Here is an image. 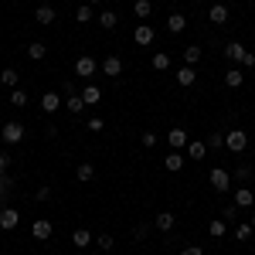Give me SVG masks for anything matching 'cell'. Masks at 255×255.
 Instances as JSON below:
<instances>
[{
  "mask_svg": "<svg viewBox=\"0 0 255 255\" xmlns=\"http://www.w3.org/2000/svg\"><path fill=\"white\" fill-rule=\"evenodd\" d=\"M17 221H20V215L14 208H3L0 211V228H17Z\"/></svg>",
  "mask_w": 255,
  "mask_h": 255,
  "instance_id": "9c48e42d",
  "label": "cell"
},
{
  "mask_svg": "<svg viewBox=\"0 0 255 255\" xmlns=\"http://www.w3.org/2000/svg\"><path fill=\"white\" fill-rule=\"evenodd\" d=\"M187 157H191V160H204V157H208V143L191 139V143H187Z\"/></svg>",
  "mask_w": 255,
  "mask_h": 255,
  "instance_id": "30bf717a",
  "label": "cell"
},
{
  "mask_svg": "<svg viewBox=\"0 0 255 255\" xmlns=\"http://www.w3.org/2000/svg\"><path fill=\"white\" fill-rule=\"evenodd\" d=\"M167 143H170L174 150L187 146V143H191V139H187V129H170V133H167Z\"/></svg>",
  "mask_w": 255,
  "mask_h": 255,
  "instance_id": "ba28073f",
  "label": "cell"
},
{
  "mask_svg": "<svg viewBox=\"0 0 255 255\" xmlns=\"http://www.w3.org/2000/svg\"><path fill=\"white\" fill-rule=\"evenodd\" d=\"M72 242H75V249H79V252H85V249L92 245V232H85V228H79V232L72 235Z\"/></svg>",
  "mask_w": 255,
  "mask_h": 255,
  "instance_id": "5bb4252c",
  "label": "cell"
},
{
  "mask_svg": "<svg viewBox=\"0 0 255 255\" xmlns=\"http://www.w3.org/2000/svg\"><path fill=\"white\" fill-rule=\"evenodd\" d=\"M153 68H157V72H167V68H170V55H167V51L153 55Z\"/></svg>",
  "mask_w": 255,
  "mask_h": 255,
  "instance_id": "f546056e",
  "label": "cell"
},
{
  "mask_svg": "<svg viewBox=\"0 0 255 255\" xmlns=\"http://www.w3.org/2000/svg\"><path fill=\"white\" fill-rule=\"evenodd\" d=\"M225 146H228L232 153H242V150L249 146V133H245V129H228V136H225Z\"/></svg>",
  "mask_w": 255,
  "mask_h": 255,
  "instance_id": "6da1fadb",
  "label": "cell"
},
{
  "mask_svg": "<svg viewBox=\"0 0 255 255\" xmlns=\"http://www.w3.org/2000/svg\"><path fill=\"white\" fill-rule=\"evenodd\" d=\"M194 3H208V0H194Z\"/></svg>",
  "mask_w": 255,
  "mask_h": 255,
  "instance_id": "f6af8a7d",
  "label": "cell"
},
{
  "mask_svg": "<svg viewBox=\"0 0 255 255\" xmlns=\"http://www.w3.org/2000/svg\"><path fill=\"white\" fill-rule=\"evenodd\" d=\"M75 20H79V24H89V20H92V3H82L79 10H75Z\"/></svg>",
  "mask_w": 255,
  "mask_h": 255,
  "instance_id": "f1b7e54d",
  "label": "cell"
},
{
  "mask_svg": "<svg viewBox=\"0 0 255 255\" xmlns=\"http://www.w3.org/2000/svg\"><path fill=\"white\" fill-rule=\"evenodd\" d=\"M143 146H157V133H143Z\"/></svg>",
  "mask_w": 255,
  "mask_h": 255,
  "instance_id": "f35d334b",
  "label": "cell"
},
{
  "mask_svg": "<svg viewBox=\"0 0 255 255\" xmlns=\"http://www.w3.org/2000/svg\"><path fill=\"white\" fill-rule=\"evenodd\" d=\"M184 27H187V17H184V14H170V17H167V31H170V34H180Z\"/></svg>",
  "mask_w": 255,
  "mask_h": 255,
  "instance_id": "7c38bea8",
  "label": "cell"
},
{
  "mask_svg": "<svg viewBox=\"0 0 255 255\" xmlns=\"http://www.w3.org/2000/svg\"><path fill=\"white\" fill-rule=\"evenodd\" d=\"M31 232H34V238H41V242H44V238H51V221H44V218H38Z\"/></svg>",
  "mask_w": 255,
  "mask_h": 255,
  "instance_id": "e0dca14e",
  "label": "cell"
},
{
  "mask_svg": "<svg viewBox=\"0 0 255 255\" xmlns=\"http://www.w3.org/2000/svg\"><path fill=\"white\" fill-rule=\"evenodd\" d=\"M157 228L160 232H170V228H174V215H170V211H160L157 215Z\"/></svg>",
  "mask_w": 255,
  "mask_h": 255,
  "instance_id": "83f0119b",
  "label": "cell"
},
{
  "mask_svg": "<svg viewBox=\"0 0 255 255\" xmlns=\"http://www.w3.org/2000/svg\"><path fill=\"white\" fill-rule=\"evenodd\" d=\"M7 167H10V157H7V153H0V170H7Z\"/></svg>",
  "mask_w": 255,
  "mask_h": 255,
  "instance_id": "60d3db41",
  "label": "cell"
},
{
  "mask_svg": "<svg viewBox=\"0 0 255 255\" xmlns=\"http://www.w3.org/2000/svg\"><path fill=\"white\" fill-rule=\"evenodd\" d=\"M208 17L215 20V24H225V20H228V7H225V3H215V7L208 10Z\"/></svg>",
  "mask_w": 255,
  "mask_h": 255,
  "instance_id": "44dd1931",
  "label": "cell"
},
{
  "mask_svg": "<svg viewBox=\"0 0 255 255\" xmlns=\"http://www.w3.org/2000/svg\"><path fill=\"white\" fill-rule=\"evenodd\" d=\"M225 55H228L232 61H242V58H245V44H238V41H232V44L225 48Z\"/></svg>",
  "mask_w": 255,
  "mask_h": 255,
  "instance_id": "cb8c5ba5",
  "label": "cell"
},
{
  "mask_svg": "<svg viewBox=\"0 0 255 255\" xmlns=\"http://www.w3.org/2000/svg\"><path fill=\"white\" fill-rule=\"evenodd\" d=\"M235 218H238V204H235V208H225V221H228V225H232Z\"/></svg>",
  "mask_w": 255,
  "mask_h": 255,
  "instance_id": "74e56055",
  "label": "cell"
},
{
  "mask_svg": "<svg viewBox=\"0 0 255 255\" xmlns=\"http://www.w3.org/2000/svg\"><path fill=\"white\" fill-rule=\"evenodd\" d=\"M133 38H136V44H143V48H146V44H153V38H157V31H153L150 24H139L136 31H133Z\"/></svg>",
  "mask_w": 255,
  "mask_h": 255,
  "instance_id": "5b68a950",
  "label": "cell"
},
{
  "mask_svg": "<svg viewBox=\"0 0 255 255\" xmlns=\"http://www.w3.org/2000/svg\"><path fill=\"white\" fill-rule=\"evenodd\" d=\"M51 197V187H38V201H48Z\"/></svg>",
  "mask_w": 255,
  "mask_h": 255,
  "instance_id": "ab89813d",
  "label": "cell"
},
{
  "mask_svg": "<svg viewBox=\"0 0 255 255\" xmlns=\"http://www.w3.org/2000/svg\"><path fill=\"white\" fill-rule=\"evenodd\" d=\"M249 225H252V228H255V215H252V221H249Z\"/></svg>",
  "mask_w": 255,
  "mask_h": 255,
  "instance_id": "ee69618b",
  "label": "cell"
},
{
  "mask_svg": "<svg viewBox=\"0 0 255 255\" xmlns=\"http://www.w3.org/2000/svg\"><path fill=\"white\" fill-rule=\"evenodd\" d=\"M208 180H211V187H215V191H221V194L232 187V177H228V170H221V167H215V170L208 174Z\"/></svg>",
  "mask_w": 255,
  "mask_h": 255,
  "instance_id": "3957f363",
  "label": "cell"
},
{
  "mask_svg": "<svg viewBox=\"0 0 255 255\" xmlns=\"http://www.w3.org/2000/svg\"><path fill=\"white\" fill-rule=\"evenodd\" d=\"M96 242H99V249H106V252H109V249H113V235H99Z\"/></svg>",
  "mask_w": 255,
  "mask_h": 255,
  "instance_id": "d590c367",
  "label": "cell"
},
{
  "mask_svg": "<svg viewBox=\"0 0 255 255\" xmlns=\"http://www.w3.org/2000/svg\"><path fill=\"white\" fill-rule=\"evenodd\" d=\"M225 82H228V89H238V85L245 82V72H242V68H228V75H225Z\"/></svg>",
  "mask_w": 255,
  "mask_h": 255,
  "instance_id": "7402d4cb",
  "label": "cell"
},
{
  "mask_svg": "<svg viewBox=\"0 0 255 255\" xmlns=\"http://www.w3.org/2000/svg\"><path fill=\"white\" fill-rule=\"evenodd\" d=\"M89 3H92V7H99V3H106V0H89Z\"/></svg>",
  "mask_w": 255,
  "mask_h": 255,
  "instance_id": "7bdbcfd3",
  "label": "cell"
},
{
  "mask_svg": "<svg viewBox=\"0 0 255 255\" xmlns=\"http://www.w3.org/2000/svg\"><path fill=\"white\" fill-rule=\"evenodd\" d=\"M96 72H99V65H96L92 55H82V58L75 61V75H79V79H92Z\"/></svg>",
  "mask_w": 255,
  "mask_h": 255,
  "instance_id": "7a4b0ae2",
  "label": "cell"
},
{
  "mask_svg": "<svg viewBox=\"0 0 255 255\" xmlns=\"http://www.w3.org/2000/svg\"><path fill=\"white\" fill-rule=\"evenodd\" d=\"M208 232H211L215 238H221L225 232H228V221H225V218H221V221H211V225H208Z\"/></svg>",
  "mask_w": 255,
  "mask_h": 255,
  "instance_id": "1f68e13d",
  "label": "cell"
},
{
  "mask_svg": "<svg viewBox=\"0 0 255 255\" xmlns=\"http://www.w3.org/2000/svg\"><path fill=\"white\" fill-rule=\"evenodd\" d=\"M184 160H187V157H184V153H177V150H174V153H170V157L163 160V167H167V170H170V174H177V170H180V167H184Z\"/></svg>",
  "mask_w": 255,
  "mask_h": 255,
  "instance_id": "ac0fdd59",
  "label": "cell"
},
{
  "mask_svg": "<svg viewBox=\"0 0 255 255\" xmlns=\"http://www.w3.org/2000/svg\"><path fill=\"white\" fill-rule=\"evenodd\" d=\"M82 99H85V106H96L99 99H102V89H99V85H92V82H89V85H85V89H82Z\"/></svg>",
  "mask_w": 255,
  "mask_h": 255,
  "instance_id": "8fae6325",
  "label": "cell"
},
{
  "mask_svg": "<svg viewBox=\"0 0 255 255\" xmlns=\"http://www.w3.org/2000/svg\"><path fill=\"white\" fill-rule=\"evenodd\" d=\"M58 106H61L58 92H44V96H41V109H44V113H58Z\"/></svg>",
  "mask_w": 255,
  "mask_h": 255,
  "instance_id": "8992f818",
  "label": "cell"
},
{
  "mask_svg": "<svg viewBox=\"0 0 255 255\" xmlns=\"http://www.w3.org/2000/svg\"><path fill=\"white\" fill-rule=\"evenodd\" d=\"M252 232H255L252 225H238V228H235V238H238V242H249V238H252Z\"/></svg>",
  "mask_w": 255,
  "mask_h": 255,
  "instance_id": "836d02e7",
  "label": "cell"
},
{
  "mask_svg": "<svg viewBox=\"0 0 255 255\" xmlns=\"http://www.w3.org/2000/svg\"><path fill=\"white\" fill-rule=\"evenodd\" d=\"M44 55H48V48H44L41 41H34V44H27V58H31V61H41Z\"/></svg>",
  "mask_w": 255,
  "mask_h": 255,
  "instance_id": "603a6c76",
  "label": "cell"
},
{
  "mask_svg": "<svg viewBox=\"0 0 255 255\" xmlns=\"http://www.w3.org/2000/svg\"><path fill=\"white\" fill-rule=\"evenodd\" d=\"M102 126H106V123H102V119H99V116H92V119H89V129H92V133H99Z\"/></svg>",
  "mask_w": 255,
  "mask_h": 255,
  "instance_id": "8d00e7d4",
  "label": "cell"
},
{
  "mask_svg": "<svg viewBox=\"0 0 255 255\" xmlns=\"http://www.w3.org/2000/svg\"><path fill=\"white\" fill-rule=\"evenodd\" d=\"M174 3H180V0H174Z\"/></svg>",
  "mask_w": 255,
  "mask_h": 255,
  "instance_id": "bcb514c9",
  "label": "cell"
},
{
  "mask_svg": "<svg viewBox=\"0 0 255 255\" xmlns=\"http://www.w3.org/2000/svg\"><path fill=\"white\" fill-rule=\"evenodd\" d=\"M0 136H3V143H20V139H24V126H20V123H7V126L0 129Z\"/></svg>",
  "mask_w": 255,
  "mask_h": 255,
  "instance_id": "277c9868",
  "label": "cell"
},
{
  "mask_svg": "<svg viewBox=\"0 0 255 255\" xmlns=\"http://www.w3.org/2000/svg\"><path fill=\"white\" fill-rule=\"evenodd\" d=\"M102 72H106L109 79H119V72H123V61H119L116 55H109V58L102 61Z\"/></svg>",
  "mask_w": 255,
  "mask_h": 255,
  "instance_id": "52a82bcc",
  "label": "cell"
},
{
  "mask_svg": "<svg viewBox=\"0 0 255 255\" xmlns=\"http://www.w3.org/2000/svg\"><path fill=\"white\" fill-rule=\"evenodd\" d=\"M0 82H3L7 89H14V85L20 82V72L17 68H3V72H0Z\"/></svg>",
  "mask_w": 255,
  "mask_h": 255,
  "instance_id": "ffe728a7",
  "label": "cell"
},
{
  "mask_svg": "<svg viewBox=\"0 0 255 255\" xmlns=\"http://www.w3.org/2000/svg\"><path fill=\"white\" fill-rule=\"evenodd\" d=\"M92 177H96V167H92V163H82L79 167V180L85 184V180H92Z\"/></svg>",
  "mask_w": 255,
  "mask_h": 255,
  "instance_id": "d6a6232c",
  "label": "cell"
},
{
  "mask_svg": "<svg viewBox=\"0 0 255 255\" xmlns=\"http://www.w3.org/2000/svg\"><path fill=\"white\" fill-rule=\"evenodd\" d=\"M65 106H68V113H75V116H79L82 109H85V99H82V96H75V92H72V96H68V102H65Z\"/></svg>",
  "mask_w": 255,
  "mask_h": 255,
  "instance_id": "4316f807",
  "label": "cell"
},
{
  "mask_svg": "<svg viewBox=\"0 0 255 255\" xmlns=\"http://www.w3.org/2000/svg\"><path fill=\"white\" fill-rule=\"evenodd\" d=\"M34 17H38V24H55V7L51 3H41Z\"/></svg>",
  "mask_w": 255,
  "mask_h": 255,
  "instance_id": "2e32d148",
  "label": "cell"
},
{
  "mask_svg": "<svg viewBox=\"0 0 255 255\" xmlns=\"http://www.w3.org/2000/svg\"><path fill=\"white\" fill-rule=\"evenodd\" d=\"M99 24H102L106 31H113V27H116V24H119V17H116V14H113V10H102V14H99Z\"/></svg>",
  "mask_w": 255,
  "mask_h": 255,
  "instance_id": "484cf974",
  "label": "cell"
},
{
  "mask_svg": "<svg viewBox=\"0 0 255 255\" xmlns=\"http://www.w3.org/2000/svg\"><path fill=\"white\" fill-rule=\"evenodd\" d=\"M79 255H85V252H79Z\"/></svg>",
  "mask_w": 255,
  "mask_h": 255,
  "instance_id": "7dc6e473",
  "label": "cell"
},
{
  "mask_svg": "<svg viewBox=\"0 0 255 255\" xmlns=\"http://www.w3.org/2000/svg\"><path fill=\"white\" fill-rule=\"evenodd\" d=\"M180 255H201V249H197V245H191V249H184Z\"/></svg>",
  "mask_w": 255,
  "mask_h": 255,
  "instance_id": "b9f144b4",
  "label": "cell"
},
{
  "mask_svg": "<svg viewBox=\"0 0 255 255\" xmlns=\"http://www.w3.org/2000/svg\"><path fill=\"white\" fill-rule=\"evenodd\" d=\"M10 106L24 109V106H27V92H24V89H14V92H10Z\"/></svg>",
  "mask_w": 255,
  "mask_h": 255,
  "instance_id": "4dcf8cb0",
  "label": "cell"
},
{
  "mask_svg": "<svg viewBox=\"0 0 255 255\" xmlns=\"http://www.w3.org/2000/svg\"><path fill=\"white\" fill-rule=\"evenodd\" d=\"M133 14H136L139 20H146L153 14V3H150V0H136V3H133Z\"/></svg>",
  "mask_w": 255,
  "mask_h": 255,
  "instance_id": "d6986e66",
  "label": "cell"
},
{
  "mask_svg": "<svg viewBox=\"0 0 255 255\" xmlns=\"http://www.w3.org/2000/svg\"><path fill=\"white\" fill-rule=\"evenodd\" d=\"M221 146H225V136H221V133H211V136H208V150H221Z\"/></svg>",
  "mask_w": 255,
  "mask_h": 255,
  "instance_id": "e575fe53",
  "label": "cell"
},
{
  "mask_svg": "<svg viewBox=\"0 0 255 255\" xmlns=\"http://www.w3.org/2000/svg\"><path fill=\"white\" fill-rule=\"evenodd\" d=\"M235 204H238V208H252V204H255V194L249 191V187H238V191H235Z\"/></svg>",
  "mask_w": 255,
  "mask_h": 255,
  "instance_id": "4fadbf2b",
  "label": "cell"
},
{
  "mask_svg": "<svg viewBox=\"0 0 255 255\" xmlns=\"http://www.w3.org/2000/svg\"><path fill=\"white\" fill-rule=\"evenodd\" d=\"M174 75H177V82H180V85H194V79H197V72L191 68V65H184V68H177Z\"/></svg>",
  "mask_w": 255,
  "mask_h": 255,
  "instance_id": "9a60e30c",
  "label": "cell"
},
{
  "mask_svg": "<svg viewBox=\"0 0 255 255\" xmlns=\"http://www.w3.org/2000/svg\"><path fill=\"white\" fill-rule=\"evenodd\" d=\"M184 61L194 68L197 61H201V48H197V44H187V48H184Z\"/></svg>",
  "mask_w": 255,
  "mask_h": 255,
  "instance_id": "d4e9b609",
  "label": "cell"
}]
</instances>
